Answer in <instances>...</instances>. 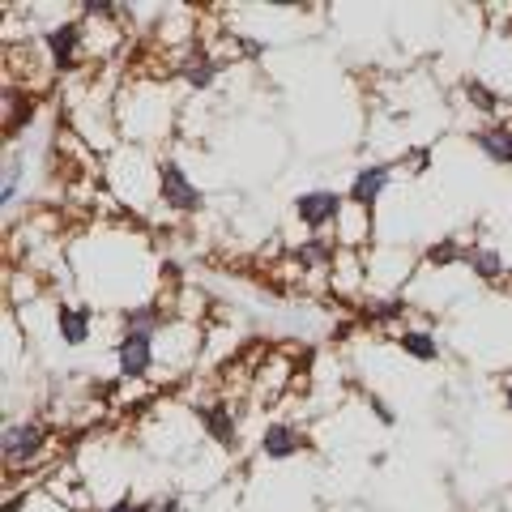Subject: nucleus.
<instances>
[{
  "label": "nucleus",
  "mask_w": 512,
  "mask_h": 512,
  "mask_svg": "<svg viewBox=\"0 0 512 512\" xmlns=\"http://www.w3.org/2000/svg\"><path fill=\"white\" fill-rule=\"evenodd\" d=\"M466 244L461 239H440V244H431L427 248V265L431 269H444V265H457V261H466Z\"/></svg>",
  "instance_id": "a211bd4d"
},
{
  "label": "nucleus",
  "mask_w": 512,
  "mask_h": 512,
  "mask_svg": "<svg viewBox=\"0 0 512 512\" xmlns=\"http://www.w3.org/2000/svg\"><path fill=\"white\" fill-rule=\"evenodd\" d=\"M120 325L124 329H137V333H158V329L167 325V312L150 299V303H137V308H124L120 312Z\"/></svg>",
  "instance_id": "2eb2a0df"
},
{
  "label": "nucleus",
  "mask_w": 512,
  "mask_h": 512,
  "mask_svg": "<svg viewBox=\"0 0 512 512\" xmlns=\"http://www.w3.org/2000/svg\"><path fill=\"white\" fill-rule=\"evenodd\" d=\"M397 346H402L414 363H436V359H440V342L431 338L427 329H406V333H397Z\"/></svg>",
  "instance_id": "dca6fc26"
},
{
  "label": "nucleus",
  "mask_w": 512,
  "mask_h": 512,
  "mask_svg": "<svg viewBox=\"0 0 512 512\" xmlns=\"http://www.w3.org/2000/svg\"><path fill=\"white\" fill-rule=\"evenodd\" d=\"M56 333L64 346H86L94 333V312L90 303H60L56 308Z\"/></svg>",
  "instance_id": "6e6552de"
},
{
  "label": "nucleus",
  "mask_w": 512,
  "mask_h": 512,
  "mask_svg": "<svg viewBox=\"0 0 512 512\" xmlns=\"http://www.w3.org/2000/svg\"><path fill=\"white\" fill-rule=\"evenodd\" d=\"M359 316H363V325H372V329H380V325H393V320H402V316H406V303H402V299H397V295L363 299V308H359Z\"/></svg>",
  "instance_id": "ddd939ff"
},
{
  "label": "nucleus",
  "mask_w": 512,
  "mask_h": 512,
  "mask_svg": "<svg viewBox=\"0 0 512 512\" xmlns=\"http://www.w3.org/2000/svg\"><path fill=\"white\" fill-rule=\"evenodd\" d=\"M303 448H308V431H303L299 423H269L261 431V457L265 461H291L299 457Z\"/></svg>",
  "instance_id": "0eeeda50"
},
{
  "label": "nucleus",
  "mask_w": 512,
  "mask_h": 512,
  "mask_svg": "<svg viewBox=\"0 0 512 512\" xmlns=\"http://www.w3.org/2000/svg\"><path fill=\"white\" fill-rule=\"evenodd\" d=\"M197 419L205 427V436L222 448H235L239 444V423H235V410L227 402H210V406H197Z\"/></svg>",
  "instance_id": "1a4fd4ad"
},
{
  "label": "nucleus",
  "mask_w": 512,
  "mask_h": 512,
  "mask_svg": "<svg viewBox=\"0 0 512 512\" xmlns=\"http://www.w3.org/2000/svg\"><path fill=\"white\" fill-rule=\"evenodd\" d=\"M504 402H508V410H512V380L504 384Z\"/></svg>",
  "instance_id": "393cba45"
},
{
  "label": "nucleus",
  "mask_w": 512,
  "mask_h": 512,
  "mask_svg": "<svg viewBox=\"0 0 512 512\" xmlns=\"http://www.w3.org/2000/svg\"><path fill=\"white\" fill-rule=\"evenodd\" d=\"M43 47H47V60H52V69L73 73L77 64H82V56H86V26L77 22V18L60 22V26H52L43 35Z\"/></svg>",
  "instance_id": "7ed1b4c3"
},
{
  "label": "nucleus",
  "mask_w": 512,
  "mask_h": 512,
  "mask_svg": "<svg viewBox=\"0 0 512 512\" xmlns=\"http://www.w3.org/2000/svg\"><path fill=\"white\" fill-rule=\"evenodd\" d=\"M367 402H372V410H376V419H380V423H389V427H393V410H389V406H384V402H380V397H376V393H372V397H367Z\"/></svg>",
  "instance_id": "5701e85b"
},
{
  "label": "nucleus",
  "mask_w": 512,
  "mask_h": 512,
  "mask_svg": "<svg viewBox=\"0 0 512 512\" xmlns=\"http://www.w3.org/2000/svg\"><path fill=\"white\" fill-rule=\"evenodd\" d=\"M474 146L483 158H491L495 167H512V128L508 124H487L474 133Z\"/></svg>",
  "instance_id": "9b49d317"
},
{
  "label": "nucleus",
  "mask_w": 512,
  "mask_h": 512,
  "mask_svg": "<svg viewBox=\"0 0 512 512\" xmlns=\"http://www.w3.org/2000/svg\"><path fill=\"white\" fill-rule=\"evenodd\" d=\"M18 184H22V158L18 154H9L5 158V184H0V205H13V197H18Z\"/></svg>",
  "instance_id": "aec40b11"
},
{
  "label": "nucleus",
  "mask_w": 512,
  "mask_h": 512,
  "mask_svg": "<svg viewBox=\"0 0 512 512\" xmlns=\"http://www.w3.org/2000/svg\"><path fill=\"white\" fill-rule=\"evenodd\" d=\"M389 184H393V167H389V163L359 167V171H355V180H350V188H346V201L355 205V210L372 214V205L384 197V188H389Z\"/></svg>",
  "instance_id": "423d86ee"
},
{
  "label": "nucleus",
  "mask_w": 512,
  "mask_h": 512,
  "mask_svg": "<svg viewBox=\"0 0 512 512\" xmlns=\"http://www.w3.org/2000/svg\"><path fill=\"white\" fill-rule=\"evenodd\" d=\"M116 372L120 380H141L154 372V333L124 329L116 338Z\"/></svg>",
  "instance_id": "20e7f679"
},
{
  "label": "nucleus",
  "mask_w": 512,
  "mask_h": 512,
  "mask_svg": "<svg viewBox=\"0 0 512 512\" xmlns=\"http://www.w3.org/2000/svg\"><path fill=\"white\" fill-rule=\"evenodd\" d=\"M184 52H188V56L180 60V82H184L188 90H210L222 64H218L210 52H205V47H184Z\"/></svg>",
  "instance_id": "9d476101"
},
{
  "label": "nucleus",
  "mask_w": 512,
  "mask_h": 512,
  "mask_svg": "<svg viewBox=\"0 0 512 512\" xmlns=\"http://www.w3.org/2000/svg\"><path fill=\"white\" fill-rule=\"evenodd\" d=\"M43 448H47L43 423H9L5 427V466L9 470H30Z\"/></svg>",
  "instance_id": "39448f33"
},
{
  "label": "nucleus",
  "mask_w": 512,
  "mask_h": 512,
  "mask_svg": "<svg viewBox=\"0 0 512 512\" xmlns=\"http://www.w3.org/2000/svg\"><path fill=\"white\" fill-rule=\"evenodd\" d=\"M154 512H184V504H180V500H175V495H167V500H163V504H158Z\"/></svg>",
  "instance_id": "b1692460"
},
{
  "label": "nucleus",
  "mask_w": 512,
  "mask_h": 512,
  "mask_svg": "<svg viewBox=\"0 0 512 512\" xmlns=\"http://www.w3.org/2000/svg\"><path fill=\"white\" fill-rule=\"evenodd\" d=\"M82 18H90V22H116L120 5H111V0H82Z\"/></svg>",
  "instance_id": "412c9836"
},
{
  "label": "nucleus",
  "mask_w": 512,
  "mask_h": 512,
  "mask_svg": "<svg viewBox=\"0 0 512 512\" xmlns=\"http://www.w3.org/2000/svg\"><path fill=\"white\" fill-rule=\"evenodd\" d=\"M461 94H466L470 107H474V111H483V116H495V111L504 107L500 90L487 86V82H478V77H466V82H461Z\"/></svg>",
  "instance_id": "f3484780"
},
{
  "label": "nucleus",
  "mask_w": 512,
  "mask_h": 512,
  "mask_svg": "<svg viewBox=\"0 0 512 512\" xmlns=\"http://www.w3.org/2000/svg\"><path fill=\"white\" fill-rule=\"evenodd\" d=\"M158 201L175 214H197L205 205V192L188 180L180 163H158Z\"/></svg>",
  "instance_id": "f03ea898"
},
{
  "label": "nucleus",
  "mask_w": 512,
  "mask_h": 512,
  "mask_svg": "<svg viewBox=\"0 0 512 512\" xmlns=\"http://www.w3.org/2000/svg\"><path fill=\"white\" fill-rule=\"evenodd\" d=\"M342 205H346L342 192H333V188H308V192H299V197H295V218L312 235H320V231H333L342 222Z\"/></svg>",
  "instance_id": "f257e3e1"
},
{
  "label": "nucleus",
  "mask_w": 512,
  "mask_h": 512,
  "mask_svg": "<svg viewBox=\"0 0 512 512\" xmlns=\"http://www.w3.org/2000/svg\"><path fill=\"white\" fill-rule=\"evenodd\" d=\"M291 256H295V261H299L303 269H329L333 261H338V248H333V239H325V235H312L308 244H299Z\"/></svg>",
  "instance_id": "4468645a"
},
{
  "label": "nucleus",
  "mask_w": 512,
  "mask_h": 512,
  "mask_svg": "<svg viewBox=\"0 0 512 512\" xmlns=\"http://www.w3.org/2000/svg\"><path fill=\"white\" fill-rule=\"evenodd\" d=\"M466 265H470L483 282H500V278L508 274L504 252H500V248H491V244H474V248L466 252Z\"/></svg>",
  "instance_id": "f8f14e48"
},
{
  "label": "nucleus",
  "mask_w": 512,
  "mask_h": 512,
  "mask_svg": "<svg viewBox=\"0 0 512 512\" xmlns=\"http://www.w3.org/2000/svg\"><path fill=\"white\" fill-rule=\"evenodd\" d=\"M30 116H35V103H30L26 94H18V103L5 99V133H9V137L22 133V128L30 124Z\"/></svg>",
  "instance_id": "6ab92c4d"
},
{
  "label": "nucleus",
  "mask_w": 512,
  "mask_h": 512,
  "mask_svg": "<svg viewBox=\"0 0 512 512\" xmlns=\"http://www.w3.org/2000/svg\"><path fill=\"white\" fill-rule=\"evenodd\" d=\"M103 512H154V504H141L133 495H120V500H111Z\"/></svg>",
  "instance_id": "4be33fe9"
}]
</instances>
